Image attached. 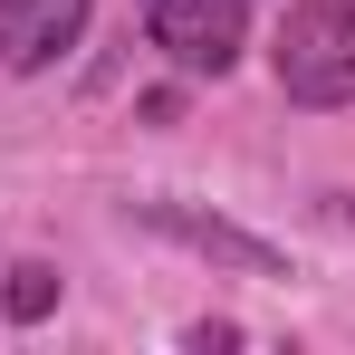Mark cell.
<instances>
[{"label": "cell", "mask_w": 355, "mask_h": 355, "mask_svg": "<svg viewBox=\"0 0 355 355\" xmlns=\"http://www.w3.org/2000/svg\"><path fill=\"white\" fill-rule=\"evenodd\" d=\"M279 96L288 106H355V10L346 0H297L279 19Z\"/></svg>", "instance_id": "cell-1"}, {"label": "cell", "mask_w": 355, "mask_h": 355, "mask_svg": "<svg viewBox=\"0 0 355 355\" xmlns=\"http://www.w3.org/2000/svg\"><path fill=\"white\" fill-rule=\"evenodd\" d=\"M144 39L182 77H231L240 39H250V0H144Z\"/></svg>", "instance_id": "cell-2"}, {"label": "cell", "mask_w": 355, "mask_h": 355, "mask_svg": "<svg viewBox=\"0 0 355 355\" xmlns=\"http://www.w3.org/2000/svg\"><path fill=\"white\" fill-rule=\"evenodd\" d=\"M77 29H87V0H0V67L39 77L58 49H77Z\"/></svg>", "instance_id": "cell-3"}, {"label": "cell", "mask_w": 355, "mask_h": 355, "mask_svg": "<svg viewBox=\"0 0 355 355\" xmlns=\"http://www.w3.org/2000/svg\"><path fill=\"white\" fill-rule=\"evenodd\" d=\"M135 221H154L164 240H182V250H202V259H231V269H279V250L269 240H250V231H231V221H211V211H192V202H135Z\"/></svg>", "instance_id": "cell-4"}, {"label": "cell", "mask_w": 355, "mask_h": 355, "mask_svg": "<svg viewBox=\"0 0 355 355\" xmlns=\"http://www.w3.org/2000/svg\"><path fill=\"white\" fill-rule=\"evenodd\" d=\"M0 307H10L19 327H39V317L58 307V269H49V259H19V269H10V288H0Z\"/></svg>", "instance_id": "cell-5"}, {"label": "cell", "mask_w": 355, "mask_h": 355, "mask_svg": "<svg viewBox=\"0 0 355 355\" xmlns=\"http://www.w3.org/2000/svg\"><path fill=\"white\" fill-rule=\"evenodd\" d=\"M317 211H327V221H336V231H355V192H327V202H317Z\"/></svg>", "instance_id": "cell-6"}]
</instances>
